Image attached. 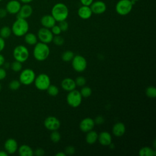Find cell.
I'll list each match as a JSON object with an SVG mask.
<instances>
[{
  "label": "cell",
  "instance_id": "1",
  "mask_svg": "<svg viewBox=\"0 0 156 156\" xmlns=\"http://www.w3.org/2000/svg\"><path fill=\"white\" fill-rule=\"evenodd\" d=\"M68 8L63 3H57L52 8L51 15L54 17L56 22H60L63 20H66L68 16Z\"/></svg>",
  "mask_w": 156,
  "mask_h": 156
},
{
  "label": "cell",
  "instance_id": "2",
  "mask_svg": "<svg viewBox=\"0 0 156 156\" xmlns=\"http://www.w3.org/2000/svg\"><path fill=\"white\" fill-rule=\"evenodd\" d=\"M50 49L46 43L38 42L35 44L33 51L34 58L38 61H44L49 56Z\"/></svg>",
  "mask_w": 156,
  "mask_h": 156
},
{
  "label": "cell",
  "instance_id": "3",
  "mask_svg": "<svg viewBox=\"0 0 156 156\" xmlns=\"http://www.w3.org/2000/svg\"><path fill=\"white\" fill-rule=\"evenodd\" d=\"M29 24L26 19L17 18L13 23L12 32L16 37L24 36L29 30Z\"/></svg>",
  "mask_w": 156,
  "mask_h": 156
},
{
  "label": "cell",
  "instance_id": "4",
  "mask_svg": "<svg viewBox=\"0 0 156 156\" xmlns=\"http://www.w3.org/2000/svg\"><path fill=\"white\" fill-rule=\"evenodd\" d=\"M134 4L135 3L130 0H119L115 5V10L119 15L125 16L132 11Z\"/></svg>",
  "mask_w": 156,
  "mask_h": 156
},
{
  "label": "cell",
  "instance_id": "5",
  "mask_svg": "<svg viewBox=\"0 0 156 156\" xmlns=\"http://www.w3.org/2000/svg\"><path fill=\"white\" fill-rule=\"evenodd\" d=\"M13 56L15 60L23 63L28 59L29 52L25 46L18 45L13 49Z\"/></svg>",
  "mask_w": 156,
  "mask_h": 156
},
{
  "label": "cell",
  "instance_id": "6",
  "mask_svg": "<svg viewBox=\"0 0 156 156\" xmlns=\"http://www.w3.org/2000/svg\"><path fill=\"white\" fill-rule=\"evenodd\" d=\"M35 77V72L32 69L26 68L21 72L19 76V80L21 84L29 85L34 82Z\"/></svg>",
  "mask_w": 156,
  "mask_h": 156
},
{
  "label": "cell",
  "instance_id": "7",
  "mask_svg": "<svg viewBox=\"0 0 156 156\" xmlns=\"http://www.w3.org/2000/svg\"><path fill=\"white\" fill-rule=\"evenodd\" d=\"M34 82L35 87L41 91L46 90L51 85V80L49 76L44 73H41L35 77Z\"/></svg>",
  "mask_w": 156,
  "mask_h": 156
},
{
  "label": "cell",
  "instance_id": "8",
  "mask_svg": "<svg viewBox=\"0 0 156 156\" xmlns=\"http://www.w3.org/2000/svg\"><path fill=\"white\" fill-rule=\"evenodd\" d=\"M82 100V96L80 91L76 90L75 89L69 91L66 96V101L69 105L72 107L76 108L79 107Z\"/></svg>",
  "mask_w": 156,
  "mask_h": 156
},
{
  "label": "cell",
  "instance_id": "9",
  "mask_svg": "<svg viewBox=\"0 0 156 156\" xmlns=\"http://www.w3.org/2000/svg\"><path fill=\"white\" fill-rule=\"evenodd\" d=\"M72 66L76 71L79 73L83 72L87 66V60L85 57L82 55H75L72 59Z\"/></svg>",
  "mask_w": 156,
  "mask_h": 156
},
{
  "label": "cell",
  "instance_id": "10",
  "mask_svg": "<svg viewBox=\"0 0 156 156\" xmlns=\"http://www.w3.org/2000/svg\"><path fill=\"white\" fill-rule=\"evenodd\" d=\"M38 38L41 41V42L44 43H49L52 41L54 35L49 29L46 27H42L38 31Z\"/></svg>",
  "mask_w": 156,
  "mask_h": 156
},
{
  "label": "cell",
  "instance_id": "11",
  "mask_svg": "<svg viewBox=\"0 0 156 156\" xmlns=\"http://www.w3.org/2000/svg\"><path fill=\"white\" fill-rule=\"evenodd\" d=\"M44 126L49 130H56L60 128V122L56 117L49 116L44 119Z\"/></svg>",
  "mask_w": 156,
  "mask_h": 156
},
{
  "label": "cell",
  "instance_id": "12",
  "mask_svg": "<svg viewBox=\"0 0 156 156\" xmlns=\"http://www.w3.org/2000/svg\"><path fill=\"white\" fill-rule=\"evenodd\" d=\"M90 7L92 13L96 15L104 13L107 9L105 3L102 1H93Z\"/></svg>",
  "mask_w": 156,
  "mask_h": 156
},
{
  "label": "cell",
  "instance_id": "13",
  "mask_svg": "<svg viewBox=\"0 0 156 156\" xmlns=\"http://www.w3.org/2000/svg\"><path fill=\"white\" fill-rule=\"evenodd\" d=\"M4 150L8 154H13L18 151V145L17 141L13 138L7 139L4 144Z\"/></svg>",
  "mask_w": 156,
  "mask_h": 156
},
{
  "label": "cell",
  "instance_id": "14",
  "mask_svg": "<svg viewBox=\"0 0 156 156\" xmlns=\"http://www.w3.org/2000/svg\"><path fill=\"white\" fill-rule=\"evenodd\" d=\"M94 119L91 118H85L80 121L79 128L82 132L87 133L93 130L94 127Z\"/></svg>",
  "mask_w": 156,
  "mask_h": 156
},
{
  "label": "cell",
  "instance_id": "15",
  "mask_svg": "<svg viewBox=\"0 0 156 156\" xmlns=\"http://www.w3.org/2000/svg\"><path fill=\"white\" fill-rule=\"evenodd\" d=\"M33 12V9L31 5L28 4H24L21 7L19 12L17 13V18L26 19L31 16Z\"/></svg>",
  "mask_w": 156,
  "mask_h": 156
},
{
  "label": "cell",
  "instance_id": "16",
  "mask_svg": "<svg viewBox=\"0 0 156 156\" xmlns=\"http://www.w3.org/2000/svg\"><path fill=\"white\" fill-rule=\"evenodd\" d=\"M21 7V3L16 0H11L6 5L5 9L10 14H17Z\"/></svg>",
  "mask_w": 156,
  "mask_h": 156
},
{
  "label": "cell",
  "instance_id": "17",
  "mask_svg": "<svg viewBox=\"0 0 156 156\" xmlns=\"http://www.w3.org/2000/svg\"><path fill=\"white\" fill-rule=\"evenodd\" d=\"M98 140L101 144L103 146H108L112 143V138L110 133L104 131L98 135Z\"/></svg>",
  "mask_w": 156,
  "mask_h": 156
},
{
  "label": "cell",
  "instance_id": "18",
  "mask_svg": "<svg viewBox=\"0 0 156 156\" xmlns=\"http://www.w3.org/2000/svg\"><path fill=\"white\" fill-rule=\"evenodd\" d=\"M76 84L75 82V80H74L73 79L67 77L65 78L63 80H62L61 82V87L62 88L67 91H70L73 90H74L76 87Z\"/></svg>",
  "mask_w": 156,
  "mask_h": 156
},
{
  "label": "cell",
  "instance_id": "19",
  "mask_svg": "<svg viewBox=\"0 0 156 156\" xmlns=\"http://www.w3.org/2000/svg\"><path fill=\"white\" fill-rule=\"evenodd\" d=\"M77 14L80 18L83 20H87L91 16L93 13L90 6L82 5L78 9Z\"/></svg>",
  "mask_w": 156,
  "mask_h": 156
},
{
  "label": "cell",
  "instance_id": "20",
  "mask_svg": "<svg viewBox=\"0 0 156 156\" xmlns=\"http://www.w3.org/2000/svg\"><path fill=\"white\" fill-rule=\"evenodd\" d=\"M41 24L43 27L51 29L53 27L56 23V21L51 15H46L41 17Z\"/></svg>",
  "mask_w": 156,
  "mask_h": 156
},
{
  "label": "cell",
  "instance_id": "21",
  "mask_svg": "<svg viewBox=\"0 0 156 156\" xmlns=\"http://www.w3.org/2000/svg\"><path fill=\"white\" fill-rule=\"evenodd\" d=\"M126 132L125 125L121 122H116L114 124L112 128V132L115 136L120 137L122 136Z\"/></svg>",
  "mask_w": 156,
  "mask_h": 156
},
{
  "label": "cell",
  "instance_id": "22",
  "mask_svg": "<svg viewBox=\"0 0 156 156\" xmlns=\"http://www.w3.org/2000/svg\"><path fill=\"white\" fill-rule=\"evenodd\" d=\"M18 154L21 156H32L34 155V151L27 144H23L18 148Z\"/></svg>",
  "mask_w": 156,
  "mask_h": 156
},
{
  "label": "cell",
  "instance_id": "23",
  "mask_svg": "<svg viewBox=\"0 0 156 156\" xmlns=\"http://www.w3.org/2000/svg\"><path fill=\"white\" fill-rule=\"evenodd\" d=\"M87 135L85 137L86 142L88 144H93L95 143L98 138V134L96 131H94L93 130L87 132Z\"/></svg>",
  "mask_w": 156,
  "mask_h": 156
},
{
  "label": "cell",
  "instance_id": "24",
  "mask_svg": "<svg viewBox=\"0 0 156 156\" xmlns=\"http://www.w3.org/2000/svg\"><path fill=\"white\" fill-rule=\"evenodd\" d=\"M156 155L155 150L149 147H143L139 150V155L140 156H154Z\"/></svg>",
  "mask_w": 156,
  "mask_h": 156
},
{
  "label": "cell",
  "instance_id": "25",
  "mask_svg": "<svg viewBox=\"0 0 156 156\" xmlns=\"http://www.w3.org/2000/svg\"><path fill=\"white\" fill-rule=\"evenodd\" d=\"M24 41L29 45H35L37 43V37L34 34L27 32L24 35Z\"/></svg>",
  "mask_w": 156,
  "mask_h": 156
},
{
  "label": "cell",
  "instance_id": "26",
  "mask_svg": "<svg viewBox=\"0 0 156 156\" xmlns=\"http://www.w3.org/2000/svg\"><path fill=\"white\" fill-rule=\"evenodd\" d=\"M12 29L9 26H5L1 28L0 29V37L3 38L4 39L9 38L12 34Z\"/></svg>",
  "mask_w": 156,
  "mask_h": 156
},
{
  "label": "cell",
  "instance_id": "27",
  "mask_svg": "<svg viewBox=\"0 0 156 156\" xmlns=\"http://www.w3.org/2000/svg\"><path fill=\"white\" fill-rule=\"evenodd\" d=\"M74 56L73 52L71 51H66L62 53V59L64 62H69L72 60Z\"/></svg>",
  "mask_w": 156,
  "mask_h": 156
},
{
  "label": "cell",
  "instance_id": "28",
  "mask_svg": "<svg viewBox=\"0 0 156 156\" xmlns=\"http://www.w3.org/2000/svg\"><path fill=\"white\" fill-rule=\"evenodd\" d=\"M10 68L14 72H19L22 70L23 65L22 63L18 61H14L12 63H10Z\"/></svg>",
  "mask_w": 156,
  "mask_h": 156
},
{
  "label": "cell",
  "instance_id": "29",
  "mask_svg": "<svg viewBox=\"0 0 156 156\" xmlns=\"http://www.w3.org/2000/svg\"><path fill=\"white\" fill-rule=\"evenodd\" d=\"M47 93L51 96H55L58 94L59 90L57 86L54 85H50L46 90Z\"/></svg>",
  "mask_w": 156,
  "mask_h": 156
},
{
  "label": "cell",
  "instance_id": "30",
  "mask_svg": "<svg viewBox=\"0 0 156 156\" xmlns=\"http://www.w3.org/2000/svg\"><path fill=\"white\" fill-rule=\"evenodd\" d=\"M146 94L149 98L156 97V88L154 86H149L146 90Z\"/></svg>",
  "mask_w": 156,
  "mask_h": 156
},
{
  "label": "cell",
  "instance_id": "31",
  "mask_svg": "<svg viewBox=\"0 0 156 156\" xmlns=\"http://www.w3.org/2000/svg\"><path fill=\"white\" fill-rule=\"evenodd\" d=\"M50 138L51 140L54 143H57L58 142L60 141V139H61V135L60 133L56 130H53L51 135H50Z\"/></svg>",
  "mask_w": 156,
  "mask_h": 156
},
{
  "label": "cell",
  "instance_id": "32",
  "mask_svg": "<svg viewBox=\"0 0 156 156\" xmlns=\"http://www.w3.org/2000/svg\"><path fill=\"white\" fill-rule=\"evenodd\" d=\"M81 95L83 98H88L91 95L92 93V90L89 87H83L80 91Z\"/></svg>",
  "mask_w": 156,
  "mask_h": 156
},
{
  "label": "cell",
  "instance_id": "33",
  "mask_svg": "<svg viewBox=\"0 0 156 156\" xmlns=\"http://www.w3.org/2000/svg\"><path fill=\"white\" fill-rule=\"evenodd\" d=\"M21 86V83L20 80H13L10 82L9 84V87L12 90H17Z\"/></svg>",
  "mask_w": 156,
  "mask_h": 156
},
{
  "label": "cell",
  "instance_id": "34",
  "mask_svg": "<svg viewBox=\"0 0 156 156\" xmlns=\"http://www.w3.org/2000/svg\"><path fill=\"white\" fill-rule=\"evenodd\" d=\"M52 41L57 46H62L64 43V38L59 35H57L53 37Z\"/></svg>",
  "mask_w": 156,
  "mask_h": 156
},
{
  "label": "cell",
  "instance_id": "35",
  "mask_svg": "<svg viewBox=\"0 0 156 156\" xmlns=\"http://www.w3.org/2000/svg\"><path fill=\"white\" fill-rule=\"evenodd\" d=\"M75 82L76 85L79 87H83L86 83V79L83 76H79L76 79Z\"/></svg>",
  "mask_w": 156,
  "mask_h": 156
},
{
  "label": "cell",
  "instance_id": "36",
  "mask_svg": "<svg viewBox=\"0 0 156 156\" xmlns=\"http://www.w3.org/2000/svg\"><path fill=\"white\" fill-rule=\"evenodd\" d=\"M58 26L60 28L62 32H65L68 29V23L66 21V20H63L59 22Z\"/></svg>",
  "mask_w": 156,
  "mask_h": 156
},
{
  "label": "cell",
  "instance_id": "37",
  "mask_svg": "<svg viewBox=\"0 0 156 156\" xmlns=\"http://www.w3.org/2000/svg\"><path fill=\"white\" fill-rule=\"evenodd\" d=\"M51 29V32L53 34V35H59L62 32V30H61L60 28L59 27L58 25H55V24Z\"/></svg>",
  "mask_w": 156,
  "mask_h": 156
},
{
  "label": "cell",
  "instance_id": "38",
  "mask_svg": "<svg viewBox=\"0 0 156 156\" xmlns=\"http://www.w3.org/2000/svg\"><path fill=\"white\" fill-rule=\"evenodd\" d=\"M74 152H75V149L72 146H67L65 149V153L66 154V155H73L74 154Z\"/></svg>",
  "mask_w": 156,
  "mask_h": 156
},
{
  "label": "cell",
  "instance_id": "39",
  "mask_svg": "<svg viewBox=\"0 0 156 156\" xmlns=\"http://www.w3.org/2000/svg\"><path fill=\"white\" fill-rule=\"evenodd\" d=\"M7 76V72L5 69L2 67H0V80L4 79Z\"/></svg>",
  "mask_w": 156,
  "mask_h": 156
},
{
  "label": "cell",
  "instance_id": "40",
  "mask_svg": "<svg viewBox=\"0 0 156 156\" xmlns=\"http://www.w3.org/2000/svg\"><path fill=\"white\" fill-rule=\"evenodd\" d=\"M94 123L97 124H101L102 123H104V118L102 116H97L95 119L94 120Z\"/></svg>",
  "mask_w": 156,
  "mask_h": 156
},
{
  "label": "cell",
  "instance_id": "41",
  "mask_svg": "<svg viewBox=\"0 0 156 156\" xmlns=\"http://www.w3.org/2000/svg\"><path fill=\"white\" fill-rule=\"evenodd\" d=\"M34 154L36 155L37 156H42L44 154V151L41 148H37L34 152Z\"/></svg>",
  "mask_w": 156,
  "mask_h": 156
},
{
  "label": "cell",
  "instance_id": "42",
  "mask_svg": "<svg viewBox=\"0 0 156 156\" xmlns=\"http://www.w3.org/2000/svg\"><path fill=\"white\" fill-rule=\"evenodd\" d=\"M80 1L82 5L90 6V5L93 2V0H80Z\"/></svg>",
  "mask_w": 156,
  "mask_h": 156
},
{
  "label": "cell",
  "instance_id": "43",
  "mask_svg": "<svg viewBox=\"0 0 156 156\" xmlns=\"http://www.w3.org/2000/svg\"><path fill=\"white\" fill-rule=\"evenodd\" d=\"M5 46V42L4 39L1 37H0V52L4 50Z\"/></svg>",
  "mask_w": 156,
  "mask_h": 156
},
{
  "label": "cell",
  "instance_id": "44",
  "mask_svg": "<svg viewBox=\"0 0 156 156\" xmlns=\"http://www.w3.org/2000/svg\"><path fill=\"white\" fill-rule=\"evenodd\" d=\"M7 13L8 12L5 9H0V18H3L5 17Z\"/></svg>",
  "mask_w": 156,
  "mask_h": 156
},
{
  "label": "cell",
  "instance_id": "45",
  "mask_svg": "<svg viewBox=\"0 0 156 156\" xmlns=\"http://www.w3.org/2000/svg\"><path fill=\"white\" fill-rule=\"evenodd\" d=\"M4 62H5V58L2 54H0V67L3 66Z\"/></svg>",
  "mask_w": 156,
  "mask_h": 156
},
{
  "label": "cell",
  "instance_id": "46",
  "mask_svg": "<svg viewBox=\"0 0 156 156\" xmlns=\"http://www.w3.org/2000/svg\"><path fill=\"white\" fill-rule=\"evenodd\" d=\"M3 66H4V69H9V68H10V63H9V62H5Z\"/></svg>",
  "mask_w": 156,
  "mask_h": 156
},
{
  "label": "cell",
  "instance_id": "47",
  "mask_svg": "<svg viewBox=\"0 0 156 156\" xmlns=\"http://www.w3.org/2000/svg\"><path fill=\"white\" fill-rule=\"evenodd\" d=\"M9 154L7 152L4 150V151H0V156H7Z\"/></svg>",
  "mask_w": 156,
  "mask_h": 156
},
{
  "label": "cell",
  "instance_id": "48",
  "mask_svg": "<svg viewBox=\"0 0 156 156\" xmlns=\"http://www.w3.org/2000/svg\"><path fill=\"white\" fill-rule=\"evenodd\" d=\"M66 154L63 152H59L55 154V156H66Z\"/></svg>",
  "mask_w": 156,
  "mask_h": 156
},
{
  "label": "cell",
  "instance_id": "49",
  "mask_svg": "<svg viewBox=\"0 0 156 156\" xmlns=\"http://www.w3.org/2000/svg\"><path fill=\"white\" fill-rule=\"evenodd\" d=\"M20 1L24 4H29V2H32L33 0H20Z\"/></svg>",
  "mask_w": 156,
  "mask_h": 156
},
{
  "label": "cell",
  "instance_id": "50",
  "mask_svg": "<svg viewBox=\"0 0 156 156\" xmlns=\"http://www.w3.org/2000/svg\"><path fill=\"white\" fill-rule=\"evenodd\" d=\"M130 1H131L132 2L135 3V2H136V1H139V0H130Z\"/></svg>",
  "mask_w": 156,
  "mask_h": 156
},
{
  "label": "cell",
  "instance_id": "51",
  "mask_svg": "<svg viewBox=\"0 0 156 156\" xmlns=\"http://www.w3.org/2000/svg\"><path fill=\"white\" fill-rule=\"evenodd\" d=\"M1 85L0 83V91H1Z\"/></svg>",
  "mask_w": 156,
  "mask_h": 156
},
{
  "label": "cell",
  "instance_id": "52",
  "mask_svg": "<svg viewBox=\"0 0 156 156\" xmlns=\"http://www.w3.org/2000/svg\"><path fill=\"white\" fill-rule=\"evenodd\" d=\"M2 1V0H0V1Z\"/></svg>",
  "mask_w": 156,
  "mask_h": 156
}]
</instances>
